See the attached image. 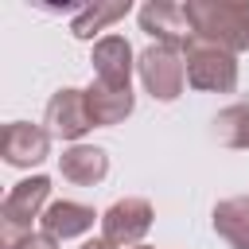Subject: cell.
I'll return each instance as SVG.
<instances>
[{
  "label": "cell",
  "instance_id": "1",
  "mask_svg": "<svg viewBox=\"0 0 249 249\" xmlns=\"http://www.w3.org/2000/svg\"><path fill=\"white\" fill-rule=\"evenodd\" d=\"M183 12L198 39H210L233 54L249 51V0H187Z\"/></svg>",
  "mask_w": 249,
  "mask_h": 249
},
{
  "label": "cell",
  "instance_id": "2",
  "mask_svg": "<svg viewBox=\"0 0 249 249\" xmlns=\"http://www.w3.org/2000/svg\"><path fill=\"white\" fill-rule=\"evenodd\" d=\"M183 62H187V86L202 93H230L237 86V54L210 39L195 35L183 47Z\"/></svg>",
  "mask_w": 249,
  "mask_h": 249
},
{
  "label": "cell",
  "instance_id": "3",
  "mask_svg": "<svg viewBox=\"0 0 249 249\" xmlns=\"http://www.w3.org/2000/svg\"><path fill=\"white\" fill-rule=\"evenodd\" d=\"M51 179L47 175H31V179H19L4 206H0V249H12L23 233H31V222L43 218V210L51 206Z\"/></svg>",
  "mask_w": 249,
  "mask_h": 249
},
{
  "label": "cell",
  "instance_id": "4",
  "mask_svg": "<svg viewBox=\"0 0 249 249\" xmlns=\"http://www.w3.org/2000/svg\"><path fill=\"white\" fill-rule=\"evenodd\" d=\"M136 70L144 89L156 101H175L187 86V62H183V47H167V43H152L148 51L136 54Z\"/></svg>",
  "mask_w": 249,
  "mask_h": 249
},
{
  "label": "cell",
  "instance_id": "5",
  "mask_svg": "<svg viewBox=\"0 0 249 249\" xmlns=\"http://www.w3.org/2000/svg\"><path fill=\"white\" fill-rule=\"evenodd\" d=\"M152 202L148 198H117L105 214H101V237L113 245V249H136L140 237L152 230Z\"/></svg>",
  "mask_w": 249,
  "mask_h": 249
},
{
  "label": "cell",
  "instance_id": "6",
  "mask_svg": "<svg viewBox=\"0 0 249 249\" xmlns=\"http://www.w3.org/2000/svg\"><path fill=\"white\" fill-rule=\"evenodd\" d=\"M89 128H93V117H89V105H86V89L62 86V89L47 101V132L78 144Z\"/></svg>",
  "mask_w": 249,
  "mask_h": 249
},
{
  "label": "cell",
  "instance_id": "7",
  "mask_svg": "<svg viewBox=\"0 0 249 249\" xmlns=\"http://www.w3.org/2000/svg\"><path fill=\"white\" fill-rule=\"evenodd\" d=\"M0 156L12 167H35L51 156V132L31 121H12L0 132Z\"/></svg>",
  "mask_w": 249,
  "mask_h": 249
},
{
  "label": "cell",
  "instance_id": "8",
  "mask_svg": "<svg viewBox=\"0 0 249 249\" xmlns=\"http://www.w3.org/2000/svg\"><path fill=\"white\" fill-rule=\"evenodd\" d=\"M140 31H148L156 43H167V47H187L195 39V27L183 4H171V0H148L140 8Z\"/></svg>",
  "mask_w": 249,
  "mask_h": 249
},
{
  "label": "cell",
  "instance_id": "9",
  "mask_svg": "<svg viewBox=\"0 0 249 249\" xmlns=\"http://www.w3.org/2000/svg\"><path fill=\"white\" fill-rule=\"evenodd\" d=\"M93 82H101V86H113V89H132L128 86V78H132V47H128V39H121V35H105V39H97L93 43Z\"/></svg>",
  "mask_w": 249,
  "mask_h": 249
},
{
  "label": "cell",
  "instance_id": "10",
  "mask_svg": "<svg viewBox=\"0 0 249 249\" xmlns=\"http://www.w3.org/2000/svg\"><path fill=\"white\" fill-rule=\"evenodd\" d=\"M58 175L74 187H93L109 175V156L97 144H70L58 156Z\"/></svg>",
  "mask_w": 249,
  "mask_h": 249
},
{
  "label": "cell",
  "instance_id": "11",
  "mask_svg": "<svg viewBox=\"0 0 249 249\" xmlns=\"http://www.w3.org/2000/svg\"><path fill=\"white\" fill-rule=\"evenodd\" d=\"M39 222H43V233H51L54 241H70V237L89 233L93 222H97V214H93V206H86V202L58 198V202H51V206L43 210Z\"/></svg>",
  "mask_w": 249,
  "mask_h": 249
},
{
  "label": "cell",
  "instance_id": "12",
  "mask_svg": "<svg viewBox=\"0 0 249 249\" xmlns=\"http://www.w3.org/2000/svg\"><path fill=\"white\" fill-rule=\"evenodd\" d=\"M86 105H89V117H93V128H109V124H121L128 113H132V89H113V86H101V82H89L86 89Z\"/></svg>",
  "mask_w": 249,
  "mask_h": 249
},
{
  "label": "cell",
  "instance_id": "13",
  "mask_svg": "<svg viewBox=\"0 0 249 249\" xmlns=\"http://www.w3.org/2000/svg\"><path fill=\"white\" fill-rule=\"evenodd\" d=\"M214 233L230 241V249H249V195L222 198L214 206Z\"/></svg>",
  "mask_w": 249,
  "mask_h": 249
},
{
  "label": "cell",
  "instance_id": "14",
  "mask_svg": "<svg viewBox=\"0 0 249 249\" xmlns=\"http://www.w3.org/2000/svg\"><path fill=\"white\" fill-rule=\"evenodd\" d=\"M128 0H117V4H105V0H93V4H82L78 8V16L70 19V35L74 39H93L101 27H109V23H117V19H124L128 16Z\"/></svg>",
  "mask_w": 249,
  "mask_h": 249
},
{
  "label": "cell",
  "instance_id": "15",
  "mask_svg": "<svg viewBox=\"0 0 249 249\" xmlns=\"http://www.w3.org/2000/svg\"><path fill=\"white\" fill-rule=\"evenodd\" d=\"M214 140L226 148H249V101L226 105L214 117Z\"/></svg>",
  "mask_w": 249,
  "mask_h": 249
},
{
  "label": "cell",
  "instance_id": "16",
  "mask_svg": "<svg viewBox=\"0 0 249 249\" xmlns=\"http://www.w3.org/2000/svg\"><path fill=\"white\" fill-rule=\"evenodd\" d=\"M12 249H58V241H54L51 233H43V230H31V233H23Z\"/></svg>",
  "mask_w": 249,
  "mask_h": 249
},
{
  "label": "cell",
  "instance_id": "17",
  "mask_svg": "<svg viewBox=\"0 0 249 249\" xmlns=\"http://www.w3.org/2000/svg\"><path fill=\"white\" fill-rule=\"evenodd\" d=\"M82 249H113L105 237H89V241H82Z\"/></svg>",
  "mask_w": 249,
  "mask_h": 249
},
{
  "label": "cell",
  "instance_id": "18",
  "mask_svg": "<svg viewBox=\"0 0 249 249\" xmlns=\"http://www.w3.org/2000/svg\"><path fill=\"white\" fill-rule=\"evenodd\" d=\"M136 249H152V245H136Z\"/></svg>",
  "mask_w": 249,
  "mask_h": 249
}]
</instances>
